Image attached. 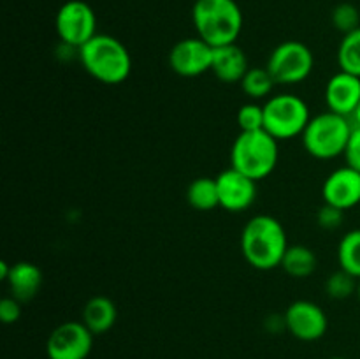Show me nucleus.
<instances>
[{"label": "nucleus", "mask_w": 360, "mask_h": 359, "mask_svg": "<svg viewBox=\"0 0 360 359\" xmlns=\"http://www.w3.org/2000/svg\"><path fill=\"white\" fill-rule=\"evenodd\" d=\"M280 141L267 130L239 132L231 150V168L238 169L252 180L267 178L280 160Z\"/></svg>", "instance_id": "nucleus-4"}, {"label": "nucleus", "mask_w": 360, "mask_h": 359, "mask_svg": "<svg viewBox=\"0 0 360 359\" xmlns=\"http://www.w3.org/2000/svg\"><path fill=\"white\" fill-rule=\"evenodd\" d=\"M95 334L83 320H67L49 333L46 354L49 359H88Z\"/></svg>", "instance_id": "nucleus-9"}, {"label": "nucleus", "mask_w": 360, "mask_h": 359, "mask_svg": "<svg viewBox=\"0 0 360 359\" xmlns=\"http://www.w3.org/2000/svg\"><path fill=\"white\" fill-rule=\"evenodd\" d=\"M338 263L341 270L348 271L360 280V229H352L340 239Z\"/></svg>", "instance_id": "nucleus-21"}, {"label": "nucleus", "mask_w": 360, "mask_h": 359, "mask_svg": "<svg viewBox=\"0 0 360 359\" xmlns=\"http://www.w3.org/2000/svg\"><path fill=\"white\" fill-rule=\"evenodd\" d=\"M266 67L276 84L290 87L308 80L315 67V56L304 42L283 41L271 51Z\"/></svg>", "instance_id": "nucleus-7"}, {"label": "nucleus", "mask_w": 360, "mask_h": 359, "mask_svg": "<svg viewBox=\"0 0 360 359\" xmlns=\"http://www.w3.org/2000/svg\"><path fill=\"white\" fill-rule=\"evenodd\" d=\"M323 203L348 211L360 204V171L343 165L338 168L323 180Z\"/></svg>", "instance_id": "nucleus-13"}, {"label": "nucleus", "mask_w": 360, "mask_h": 359, "mask_svg": "<svg viewBox=\"0 0 360 359\" xmlns=\"http://www.w3.org/2000/svg\"><path fill=\"white\" fill-rule=\"evenodd\" d=\"M357 298H359V301H360V280H359V287H357Z\"/></svg>", "instance_id": "nucleus-31"}, {"label": "nucleus", "mask_w": 360, "mask_h": 359, "mask_svg": "<svg viewBox=\"0 0 360 359\" xmlns=\"http://www.w3.org/2000/svg\"><path fill=\"white\" fill-rule=\"evenodd\" d=\"M345 218V211L340 210L336 206H330V204L323 203V206L320 208L319 213H316V222L322 229L326 231H334V229L341 227Z\"/></svg>", "instance_id": "nucleus-26"}, {"label": "nucleus", "mask_w": 360, "mask_h": 359, "mask_svg": "<svg viewBox=\"0 0 360 359\" xmlns=\"http://www.w3.org/2000/svg\"><path fill=\"white\" fill-rule=\"evenodd\" d=\"M55 30L62 44L79 49L98 34L95 11L84 0H69L56 11Z\"/></svg>", "instance_id": "nucleus-8"}, {"label": "nucleus", "mask_w": 360, "mask_h": 359, "mask_svg": "<svg viewBox=\"0 0 360 359\" xmlns=\"http://www.w3.org/2000/svg\"><path fill=\"white\" fill-rule=\"evenodd\" d=\"M330 359H347V358H330Z\"/></svg>", "instance_id": "nucleus-32"}, {"label": "nucleus", "mask_w": 360, "mask_h": 359, "mask_svg": "<svg viewBox=\"0 0 360 359\" xmlns=\"http://www.w3.org/2000/svg\"><path fill=\"white\" fill-rule=\"evenodd\" d=\"M250 63L246 53L239 48L238 42L227 46H218L213 53V65L211 73L220 80L221 83L234 84L241 83L245 74L248 73Z\"/></svg>", "instance_id": "nucleus-15"}, {"label": "nucleus", "mask_w": 360, "mask_h": 359, "mask_svg": "<svg viewBox=\"0 0 360 359\" xmlns=\"http://www.w3.org/2000/svg\"><path fill=\"white\" fill-rule=\"evenodd\" d=\"M21 305L23 303L18 301L13 296L0 299V319L4 324H14L20 320L21 317Z\"/></svg>", "instance_id": "nucleus-27"}, {"label": "nucleus", "mask_w": 360, "mask_h": 359, "mask_svg": "<svg viewBox=\"0 0 360 359\" xmlns=\"http://www.w3.org/2000/svg\"><path fill=\"white\" fill-rule=\"evenodd\" d=\"M319 266L316 253L306 245H288L281 266L292 278H308L315 273Z\"/></svg>", "instance_id": "nucleus-18"}, {"label": "nucleus", "mask_w": 360, "mask_h": 359, "mask_svg": "<svg viewBox=\"0 0 360 359\" xmlns=\"http://www.w3.org/2000/svg\"><path fill=\"white\" fill-rule=\"evenodd\" d=\"M42 282H44V275L37 264L30 263V260H18L11 266V273L6 284L13 298L21 303H27L39 294Z\"/></svg>", "instance_id": "nucleus-16"}, {"label": "nucleus", "mask_w": 360, "mask_h": 359, "mask_svg": "<svg viewBox=\"0 0 360 359\" xmlns=\"http://www.w3.org/2000/svg\"><path fill=\"white\" fill-rule=\"evenodd\" d=\"M352 130L354 123L348 116L327 109L320 115L311 116L301 136L302 146L319 160H333L340 155H345Z\"/></svg>", "instance_id": "nucleus-5"}, {"label": "nucleus", "mask_w": 360, "mask_h": 359, "mask_svg": "<svg viewBox=\"0 0 360 359\" xmlns=\"http://www.w3.org/2000/svg\"><path fill=\"white\" fill-rule=\"evenodd\" d=\"M213 53V46L200 37L181 39L169 51V67L183 77L202 76L204 73L211 70Z\"/></svg>", "instance_id": "nucleus-11"}, {"label": "nucleus", "mask_w": 360, "mask_h": 359, "mask_svg": "<svg viewBox=\"0 0 360 359\" xmlns=\"http://www.w3.org/2000/svg\"><path fill=\"white\" fill-rule=\"evenodd\" d=\"M287 248L288 238L283 224L271 215H255L243 227V256L255 270L271 271L280 267Z\"/></svg>", "instance_id": "nucleus-1"}, {"label": "nucleus", "mask_w": 360, "mask_h": 359, "mask_svg": "<svg viewBox=\"0 0 360 359\" xmlns=\"http://www.w3.org/2000/svg\"><path fill=\"white\" fill-rule=\"evenodd\" d=\"M83 69L95 81L104 84H122L132 73V56L120 39L97 34L77 51Z\"/></svg>", "instance_id": "nucleus-2"}, {"label": "nucleus", "mask_w": 360, "mask_h": 359, "mask_svg": "<svg viewBox=\"0 0 360 359\" xmlns=\"http://www.w3.org/2000/svg\"><path fill=\"white\" fill-rule=\"evenodd\" d=\"M343 157L347 160V165L360 171V127L354 125V130H352V136L348 139Z\"/></svg>", "instance_id": "nucleus-28"}, {"label": "nucleus", "mask_w": 360, "mask_h": 359, "mask_svg": "<svg viewBox=\"0 0 360 359\" xmlns=\"http://www.w3.org/2000/svg\"><path fill=\"white\" fill-rule=\"evenodd\" d=\"M359 280L345 270H338L330 273L326 280V292L330 299H348L352 294H357Z\"/></svg>", "instance_id": "nucleus-23"}, {"label": "nucleus", "mask_w": 360, "mask_h": 359, "mask_svg": "<svg viewBox=\"0 0 360 359\" xmlns=\"http://www.w3.org/2000/svg\"><path fill=\"white\" fill-rule=\"evenodd\" d=\"M116 319H118V308H116L115 301L108 296L90 298L84 303L83 313H81V320L95 336L108 333L116 324Z\"/></svg>", "instance_id": "nucleus-17"}, {"label": "nucleus", "mask_w": 360, "mask_h": 359, "mask_svg": "<svg viewBox=\"0 0 360 359\" xmlns=\"http://www.w3.org/2000/svg\"><path fill=\"white\" fill-rule=\"evenodd\" d=\"M311 120L308 104L295 94L271 95L264 104V130L278 141L302 136Z\"/></svg>", "instance_id": "nucleus-6"}, {"label": "nucleus", "mask_w": 360, "mask_h": 359, "mask_svg": "<svg viewBox=\"0 0 360 359\" xmlns=\"http://www.w3.org/2000/svg\"><path fill=\"white\" fill-rule=\"evenodd\" d=\"M238 125L241 132H252V130L264 129V106L257 104L255 101L246 102L238 111Z\"/></svg>", "instance_id": "nucleus-25"}, {"label": "nucleus", "mask_w": 360, "mask_h": 359, "mask_svg": "<svg viewBox=\"0 0 360 359\" xmlns=\"http://www.w3.org/2000/svg\"><path fill=\"white\" fill-rule=\"evenodd\" d=\"M352 123H354L355 127H360V102H359V106H357V109H355L354 111V115H352Z\"/></svg>", "instance_id": "nucleus-30"}, {"label": "nucleus", "mask_w": 360, "mask_h": 359, "mask_svg": "<svg viewBox=\"0 0 360 359\" xmlns=\"http://www.w3.org/2000/svg\"><path fill=\"white\" fill-rule=\"evenodd\" d=\"M323 97L329 111L352 118L360 102V77L345 70L333 74L326 84Z\"/></svg>", "instance_id": "nucleus-14"}, {"label": "nucleus", "mask_w": 360, "mask_h": 359, "mask_svg": "<svg viewBox=\"0 0 360 359\" xmlns=\"http://www.w3.org/2000/svg\"><path fill=\"white\" fill-rule=\"evenodd\" d=\"M330 21H333L334 28L340 30L341 34H350V32L357 30L360 27V13L354 4L343 2L336 6L330 14Z\"/></svg>", "instance_id": "nucleus-24"}, {"label": "nucleus", "mask_w": 360, "mask_h": 359, "mask_svg": "<svg viewBox=\"0 0 360 359\" xmlns=\"http://www.w3.org/2000/svg\"><path fill=\"white\" fill-rule=\"evenodd\" d=\"M285 327L301 341H316L326 336L329 319L322 306L309 299H297L283 313Z\"/></svg>", "instance_id": "nucleus-10"}, {"label": "nucleus", "mask_w": 360, "mask_h": 359, "mask_svg": "<svg viewBox=\"0 0 360 359\" xmlns=\"http://www.w3.org/2000/svg\"><path fill=\"white\" fill-rule=\"evenodd\" d=\"M220 206L231 213L246 211L257 199V182L234 168H229L217 176Z\"/></svg>", "instance_id": "nucleus-12"}, {"label": "nucleus", "mask_w": 360, "mask_h": 359, "mask_svg": "<svg viewBox=\"0 0 360 359\" xmlns=\"http://www.w3.org/2000/svg\"><path fill=\"white\" fill-rule=\"evenodd\" d=\"M11 266H13V264L6 263V260H2V263H0V280H4V282L7 280V277H9V273H11Z\"/></svg>", "instance_id": "nucleus-29"}, {"label": "nucleus", "mask_w": 360, "mask_h": 359, "mask_svg": "<svg viewBox=\"0 0 360 359\" xmlns=\"http://www.w3.org/2000/svg\"><path fill=\"white\" fill-rule=\"evenodd\" d=\"M239 84L246 97H250L252 101H260V99L271 97V92L276 87V81L271 76L267 67H250Z\"/></svg>", "instance_id": "nucleus-20"}, {"label": "nucleus", "mask_w": 360, "mask_h": 359, "mask_svg": "<svg viewBox=\"0 0 360 359\" xmlns=\"http://www.w3.org/2000/svg\"><path fill=\"white\" fill-rule=\"evenodd\" d=\"M186 201L197 211H211L220 206L217 178L200 176L193 180L186 189Z\"/></svg>", "instance_id": "nucleus-19"}, {"label": "nucleus", "mask_w": 360, "mask_h": 359, "mask_svg": "<svg viewBox=\"0 0 360 359\" xmlns=\"http://www.w3.org/2000/svg\"><path fill=\"white\" fill-rule=\"evenodd\" d=\"M338 65L340 70L355 74L360 77V27L345 34L338 48Z\"/></svg>", "instance_id": "nucleus-22"}, {"label": "nucleus", "mask_w": 360, "mask_h": 359, "mask_svg": "<svg viewBox=\"0 0 360 359\" xmlns=\"http://www.w3.org/2000/svg\"><path fill=\"white\" fill-rule=\"evenodd\" d=\"M192 21L197 37L218 48L238 42L243 30V11L236 0H195Z\"/></svg>", "instance_id": "nucleus-3"}]
</instances>
